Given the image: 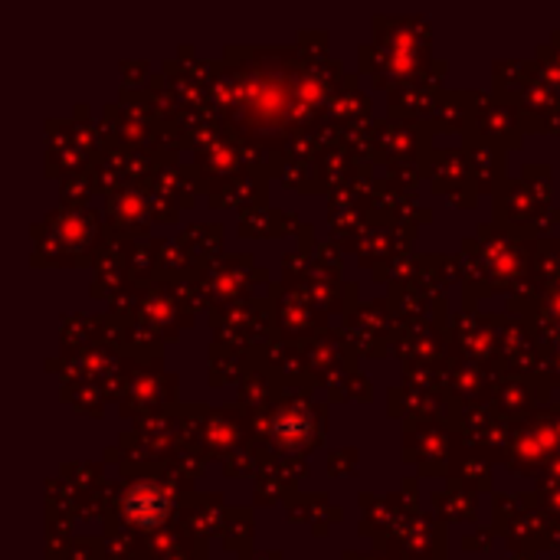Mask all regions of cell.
I'll return each mask as SVG.
<instances>
[{
    "label": "cell",
    "mask_w": 560,
    "mask_h": 560,
    "mask_svg": "<svg viewBox=\"0 0 560 560\" xmlns=\"http://www.w3.org/2000/svg\"><path fill=\"white\" fill-rule=\"evenodd\" d=\"M167 509H171V502H167L164 489L161 486H151V482L135 486L128 492V499H125L128 518H135L141 528H158L167 518Z\"/></svg>",
    "instance_id": "cell-1"
}]
</instances>
